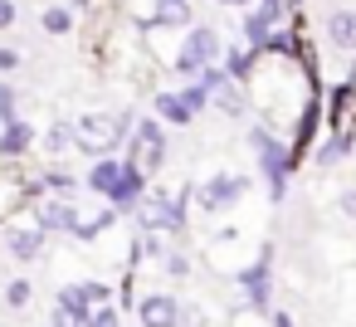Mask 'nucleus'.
I'll list each match as a JSON object with an SVG mask.
<instances>
[{"mask_svg": "<svg viewBox=\"0 0 356 327\" xmlns=\"http://www.w3.org/2000/svg\"><path fill=\"white\" fill-rule=\"evenodd\" d=\"M113 142H118V122H113V118H83V122H79V147L108 152Z\"/></svg>", "mask_w": 356, "mask_h": 327, "instance_id": "f257e3e1", "label": "nucleus"}, {"mask_svg": "<svg viewBox=\"0 0 356 327\" xmlns=\"http://www.w3.org/2000/svg\"><path fill=\"white\" fill-rule=\"evenodd\" d=\"M220 54V40L210 35V30H195L191 40H186V54H181V69H200V64H210Z\"/></svg>", "mask_w": 356, "mask_h": 327, "instance_id": "f03ea898", "label": "nucleus"}, {"mask_svg": "<svg viewBox=\"0 0 356 327\" xmlns=\"http://www.w3.org/2000/svg\"><path fill=\"white\" fill-rule=\"evenodd\" d=\"M142 322H147V327H176V322H181L176 298H147V303H142Z\"/></svg>", "mask_w": 356, "mask_h": 327, "instance_id": "7ed1b4c3", "label": "nucleus"}, {"mask_svg": "<svg viewBox=\"0 0 356 327\" xmlns=\"http://www.w3.org/2000/svg\"><path fill=\"white\" fill-rule=\"evenodd\" d=\"M161 152H166V147H161V132L147 122V127L137 132V171H152V166L161 161Z\"/></svg>", "mask_w": 356, "mask_h": 327, "instance_id": "20e7f679", "label": "nucleus"}, {"mask_svg": "<svg viewBox=\"0 0 356 327\" xmlns=\"http://www.w3.org/2000/svg\"><path fill=\"white\" fill-rule=\"evenodd\" d=\"M327 35H332L337 49H356V10H337L327 20Z\"/></svg>", "mask_w": 356, "mask_h": 327, "instance_id": "39448f33", "label": "nucleus"}, {"mask_svg": "<svg viewBox=\"0 0 356 327\" xmlns=\"http://www.w3.org/2000/svg\"><path fill=\"white\" fill-rule=\"evenodd\" d=\"M122 171H127V166H113V161H103V166H98V171L88 176V186H93V191H108V196H113V191L122 186Z\"/></svg>", "mask_w": 356, "mask_h": 327, "instance_id": "423d86ee", "label": "nucleus"}, {"mask_svg": "<svg viewBox=\"0 0 356 327\" xmlns=\"http://www.w3.org/2000/svg\"><path fill=\"white\" fill-rule=\"evenodd\" d=\"M30 137H35V132H30L25 122H6V137H0V147H6V157H15V152L30 147Z\"/></svg>", "mask_w": 356, "mask_h": 327, "instance_id": "0eeeda50", "label": "nucleus"}, {"mask_svg": "<svg viewBox=\"0 0 356 327\" xmlns=\"http://www.w3.org/2000/svg\"><path fill=\"white\" fill-rule=\"evenodd\" d=\"M40 225L44 230H74V210L69 205H49V210H40Z\"/></svg>", "mask_w": 356, "mask_h": 327, "instance_id": "6e6552de", "label": "nucleus"}, {"mask_svg": "<svg viewBox=\"0 0 356 327\" xmlns=\"http://www.w3.org/2000/svg\"><path fill=\"white\" fill-rule=\"evenodd\" d=\"M6 244H10V254H15V259H35V254H40V234H25V230H15Z\"/></svg>", "mask_w": 356, "mask_h": 327, "instance_id": "1a4fd4ad", "label": "nucleus"}, {"mask_svg": "<svg viewBox=\"0 0 356 327\" xmlns=\"http://www.w3.org/2000/svg\"><path fill=\"white\" fill-rule=\"evenodd\" d=\"M156 108H161V118H171V122H186V118H191V108H186L181 98H166V93H161Z\"/></svg>", "mask_w": 356, "mask_h": 327, "instance_id": "9d476101", "label": "nucleus"}, {"mask_svg": "<svg viewBox=\"0 0 356 327\" xmlns=\"http://www.w3.org/2000/svg\"><path fill=\"white\" fill-rule=\"evenodd\" d=\"M161 20H171V25H186V20H191L186 0H161Z\"/></svg>", "mask_w": 356, "mask_h": 327, "instance_id": "9b49d317", "label": "nucleus"}, {"mask_svg": "<svg viewBox=\"0 0 356 327\" xmlns=\"http://www.w3.org/2000/svg\"><path fill=\"white\" fill-rule=\"evenodd\" d=\"M44 25H49L54 35H64V30H69V10H49V15H44Z\"/></svg>", "mask_w": 356, "mask_h": 327, "instance_id": "f8f14e48", "label": "nucleus"}, {"mask_svg": "<svg viewBox=\"0 0 356 327\" xmlns=\"http://www.w3.org/2000/svg\"><path fill=\"white\" fill-rule=\"evenodd\" d=\"M15 15H20V10H15V0H0V30H10Z\"/></svg>", "mask_w": 356, "mask_h": 327, "instance_id": "ddd939ff", "label": "nucleus"}, {"mask_svg": "<svg viewBox=\"0 0 356 327\" xmlns=\"http://www.w3.org/2000/svg\"><path fill=\"white\" fill-rule=\"evenodd\" d=\"M10 113H15V93L0 88V118H10ZM10 122H15V118H10Z\"/></svg>", "mask_w": 356, "mask_h": 327, "instance_id": "4468645a", "label": "nucleus"}, {"mask_svg": "<svg viewBox=\"0 0 356 327\" xmlns=\"http://www.w3.org/2000/svg\"><path fill=\"white\" fill-rule=\"evenodd\" d=\"M10 303H15V308L30 303V283H10Z\"/></svg>", "mask_w": 356, "mask_h": 327, "instance_id": "2eb2a0df", "label": "nucleus"}, {"mask_svg": "<svg viewBox=\"0 0 356 327\" xmlns=\"http://www.w3.org/2000/svg\"><path fill=\"white\" fill-rule=\"evenodd\" d=\"M15 64H20V54H15V49H0V69H6V74H10Z\"/></svg>", "mask_w": 356, "mask_h": 327, "instance_id": "dca6fc26", "label": "nucleus"}, {"mask_svg": "<svg viewBox=\"0 0 356 327\" xmlns=\"http://www.w3.org/2000/svg\"><path fill=\"white\" fill-rule=\"evenodd\" d=\"M341 210H346V215H356V191H346V196H341Z\"/></svg>", "mask_w": 356, "mask_h": 327, "instance_id": "f3484780", "label": "nucleus"}, {"mask_svg": "<svg viewBox=\"0 0 356 327\" xmlns=\"http://www.w3.org/2000/svg\"><path fill=\"white\" fill-rule=\"evenodd\" d=\"M93 327H118V317H113V312H98V317H93Z\"/></svg>", "mask_w": 356, "mask_h": 327, "instance_id": "a211bd4d", "label": "nucleus"}, {"mask_svg": "<svg viewBox=\"0 0 356 327\" xmlns=\"http://www.w3.org/2000/svg\"><path fill=\"white\" fill-rule=\"evenodd\" d=\"M234 6H239V0H234Z\"/></svg>", "mask_w": 356, "mask_h": 327, "instance_id": "6ab92c4d", "label": "nucleus"}]
</instances>
